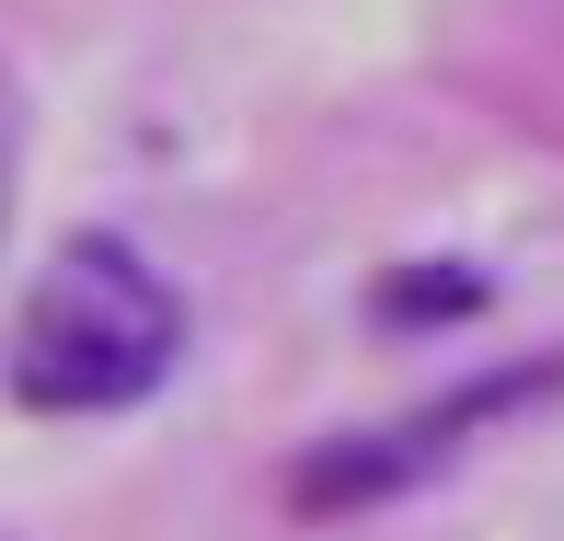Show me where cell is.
I'll return each instance as SVG.
<instances>
[{"mask_svg": "<svg viewBox=\"0 0 564 541\" xmlns=\"http://www.w3.org/2000/svg\"><path fill=\"white\" fill-rule=\"evenodd\" d=\"M173 357H185V312L127 242L69 230L35 266L23 323H12V392L35 415H116V403L162 392Z\"/></svg>", "mask_w": 564, "mask_h": 541, "instance_id": "obj_1", "label": "cell"}]
</instances>
